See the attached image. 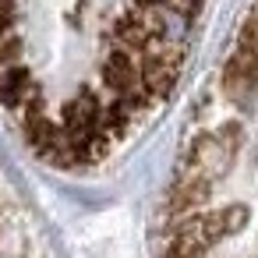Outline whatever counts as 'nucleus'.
<instances>
[{
	"instance_id": "obj_1",
	"label": "nucleus",
	"mask_w": 258,
	"mask_h": 258,
	"mask_svg": "<svg viewBox=\"0 0 258 258\" xmlns=\"http://www.w3.org/2000/svg\"><path fill=\"white\" fill-rule=\"evenodd\" d=\"M29 149L57 170L120 152L173 92L205 0H0Z\"/></svg>"
},
{
	"instance_id": "obj_2",
	"label": "nucleus",
	"mask_w": 258,
	"mask_h": 258,
	"mask_svg": "<svg viewBox=\"0 0 258 258\" xmlns=\"http://www.w3.org/2000/svg\"><path fill=\"white\" fill-rule=\"evenodd\" d=\"M163 258H258V0L191 113L163 209Z\"/></svg>"
}]
</instances>
